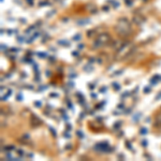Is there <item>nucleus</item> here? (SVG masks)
<instances>
[{
	"instance_id": "f8f14e48",
	"label": "nucleus",
	"mask_w": 161,
	"mask_h": 161,
	"mask_svg": "<svg viewBox=\"0 0 161 161\" xmlns=\"http://www.w3.org/2000/svg\"><path fill=\"white\" fill-rule=\"evenodd\" d=\"M146 143H147V142H146V141H143V146H146V145H147V144H146Z\"/></svg>"
},
{
	"instance_id": "f03ea898",
	"label": "nucleus",
	"mask_w": 161,
	"mask_h": 161,
	"mask_svg": "<svg viewBox=\"0 0 161 161\" xmlns=\"http://www.w3.org/2000/svg\"><path fill=\"white\" fill-rule=\"evenodd\" d=\"M109 41H110L109 35H107V33H101V35L97 38V40L93 42V49H99V47L104 46Z\"/></svg>"
},
{
	"instance_id": "9d476101",
	"label": "nucleus",
	"mask_w": 161,
	"mask_h": 161,
	"mask_svg": "<svg viewBox=\"0 0 161 161\" xmlns=\"http://www.w3.org/2000/svg\"><path fill=\"white\" fill-rule=\"evenodd\" d=\"M49 130H51V131L53 132V135H56V132L54 131V129H53L52 127H49Z\"/></svg>"
},
{
	"instance_id": "7ed1b4c3",
	"label": "nucleus",
	"mask_w": 161,
	"mask_h": 161,
	"mask_svg": "<svg viewBox=\"0 0 161 161\" xmlns=\"http://www.w3.org/2000/svg\"><path fill=\"white\" fill-rule=\"evenodd\" d=\"M30 123H31V125H32L33 127H38V126L40 125L42 121H41V119H39L37 116L32 115V117H31V119H30Z\"/></svg>"
},
{
	"instance_id": "4468645a",
	"label": "nucleus",
	"mask_w": 161,
	"mask_h": 161,
	"mask_svg": "<svg viewBox=\"0 0 161 161\" xmlns=\"http://www.w3.org/2000/svg\"><path fill=\"white\" fill-rule=\"evenodd\" d=\"M77 134H79V137H83V133H81V132H77Z\"/></svg>"
},
{
	"instance_id": "423d86ee",
	"label": "nucleus",
	"mask_w": 161,
	"mask_h": 161,
	"mask_svg": "<svg viewBox=\"0 0 161 161\" xmlns=\"http://www.w3.org/2000/svg\"><path fill=\"white\" fill-rule=\"evenodd\" d=\"M88 22H89V19H83V21H79V25H85V24H87Z\"/></svg>"
},
{
	"instance_id": "f257e3e1",
	"label": "nucleus",
	"mask_w": 161,
	"mask_h": 161,
	"mask_svg": "<svg viewBox=\"0 0 161 161\" xmlns=\"http://www.w3.org/2000/svg\"><path fill=\"white\" fill-rule=\"evenodd\" d=\"M116 30H117L118 35L123 37H127L131 33V26L130 23L126 18H120L116 25Z\"/></svg>"
},
{
	"instance_id": "2eb2a0df",
	"label": "nucleus",
	"mask_w": 161,
	"mask_h": 161,
	"mask_svg": "<svg viewBox=\"0 0 161 161\" xmlns=\"http://www.w3.org/2000/svg\"><path fill=\"white\" fill-rule=\"evenodd\" d=\"M83 47H84V45H79V49H82Z\"/></svg>"
},
{
	"instance_id": "ddd939ff",
	"label": "nucleus",
	"mask_w": 161,
	"mask_h": 161,
	"mask_svg": "<svg viewBox=\"0 0 161 161\" xmlns=\"http://www.w3.org/2000/svg\"><path fill=\"white\" fill-rule=\"evenodd\" d=\"M160 98H161V93H160V95L157 96V97H156V99H160Z\"/></svg>"
},
{
	"instance_id": "6e6552de",
	"label": "nucleus",
	"mask_w": 161,
	"mask_h": 161,
	"mask_svg": "<svg viewBox=\"0 0 161 161\" xmlns=\"http://www.w3.org/2000/svg\"><path fill=\"white\" fill-rule=\"evenodd\" d=\"M17 154H18L19 156H23V155H24V151H23V150L19 149V150H17Z\"/></svg>"
},
{
	"instance_id": "9b49d317",
	"label": "nucleus",
	"mask_w": 161,
	"mask_h": 161,
	"mask_svg": "<svg viewBox=\"0 0 161 161\" xmlns=\"http://www.w3.org/2000/svg\"><path fill=\"white\" fill-rule=\"evenodd\" d=\"M79 36H76L74 38V40H75V41H79Z\"/></svg>"
},
{
	"instance_id": "0eeeda50",
	"label": "nucleus",
	"mask_w": 161,
	"mask_h": 161,
	"mask_svg": "<svg viewBox=\"0 0 161 161\" xmlns=\"http://www.w3.org/2000/svg\"><path fill=\"white\" fill-rule=\"evenodd\" d=\"M156 125L161 126V115H160V116H158V117H157V120H156Z\"/></svg>"
},
{
	"instance_id": "1a4fd4ad",
	"label": "nucleus",
	"mask_w": 161,
	"mask_h": 161,
	"mask_svg": "<svg viewBox=\"0 0 161 161\" xmlns=\"http://www.w3.org/2000/svg\"><path fill=\"white\" fill-rule=\"evenodd\" d=\"M146 132H147V130H146V129H145V128H143L142 130H141V133H143V134H145V133H146Z\"/></svg>"
},
{
	"instance_id": "39448f33",
	"label": "nucleus",
	"mask_w": 161,
	"mask_h": 161,
	"mask_svg": "<svg viewBox=\"0 0 161 161\" xmlns=\"http://www.w3.org/2000/svg\"><path fill=\"white\" fill-rule=\"evenodd\" d=\"M133 21H134L135 23H137V24H141V23H142V18H140L139 16H135V17H134Z\"/></svg>"
},
{
	"instance_id": "20e7f679",
	"label": "nucleus",
	"mask_w": 161,
	"mask_h": 161,
	"mask_svg": "<svg viewBox=\"0 0 161 161\" xmlns=\"http://www.w3.org/2000/svg\"><path fill=\"white\" fill-rule=\"evenodd\" d=\"M107 147H109V144L107 142H102L96 145V148H99L101 150H107Z\"/></svg>"
}]
</instances>
